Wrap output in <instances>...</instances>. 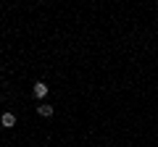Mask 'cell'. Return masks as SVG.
<instances>
[{
  "label": "cell",
  "instance_id": "2",
  "mask_svg": "<svg viewBox=\"0 0 158 147\" xmlns=\"http://www.w3.org/2000/svg\"><path fill=\"white\" fill-rule=\"evenodd\" d=\"M0 124L6 126V129H11V126H16V116L13 113H3L0 116Z\"/></svg>",
  "mask_w": 158,
  "mask_h": 147
},
{
  "label": "cell",
  "instance_id": "3",
  "mask_svg": "<svg viewBox=\"0 0 158 147\" xmlns=\"http://www.w3.org/2000/svg\"><path fill=\"white\" fill-rule=\"evenodd\" d=\"M37 110H40V116H45V118H50V116H53V105H40Z\"/></svg>",
  "mask_w": 158,
  "mask_h": 147
},
{
  "label": "cell",
  "instance_id": "1",
  "mask_svg": "<svg viewBox=\"0 0 158 147\" xmlns=\"http://www.w3.org/2000/svg\"><path fill=\"white\" fill-rule=\"evenodd\" d=\"M34 97H45L48 95V84H45V81H34Z\"/></svg>",
  "mask_w": 158,
  "mask_h": 147
}]
</instances>
